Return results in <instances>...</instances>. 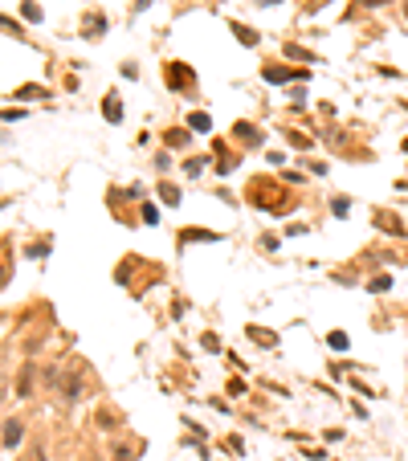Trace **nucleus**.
<instances>
[{
    "mask_svg": "<svg viewBox=\"0 0 408 461\" xmlns=\"http://www.w3.org/2000/svg\"><path fill=\"white\" fill-rule=\"evenodd\" d=\"M294 78L298 82H307L310 74L307 70H286V66H269L266 70V82H294Z\"/></svg>",
    "mask_w": 408,
    "mask_h": 461,
    "instance_id": "nucleus-2",
    "label": "nucleus"
},
{
    "mask_svg": "<svg viewBox=\"0 0 408 461\" xmlns=\"http://www.w3.org/2000/svg\"><path fill=\"white\" fill-rule=\"evenodd\" d=\"M355 4H364V9H384V4H392V0H355Z\"/></svg>",
    "mask_w": 408,
    "mask_h": 461,
    "instance_id": "nucleus-21",
    "label": "nucleus"
},
{
    "mask_svg": "<svg viewBox=\"0 0 408 461\" xmlns=\"http://www.w3.org/2000/svg\"><path fill=\"white\" fill-rule=\"evenodd\" d=\"M347 208H352V204H347V196H335V216H347Z\"/></svg>",
    "mask_w": 408,
    "mask_h": 461,
    "instance_id": "nucleus-20",
    "label": "nucleus"
},
{
    "mask_svg": "<svg viewBox=\"0 0 408 461\" xmlns=\"http://www.w3.org/2000/svg\"><path fill=\"white\" fill-rule=\"evenodd\" d=\"M21 16H25V21H33V25H37V21H41V9H37V4H33V0H25V4H21Z\"/></svg>",
    "mask_w": 408,
    "mask_h": 461,
    "instance_id": "nucleus-16",
    "label": "nucleus"
},
{
    "mask_svg": "<svg viewBox=\"0 0 408 461\" xmlns=\"http://www.w3.org/2000/svg\"><path fill=\"white\" fill-rule=\"evenodd\" d=\"M188 127H192V131H209V127H212V118H209V115H196V111H192Z\"/></svg>",
    "mask_w": 408,
    "mask_h": 461,
    "instance_id": "nucleus-17",
    "label": "nucleus"
},
{
    "mask_svg": "<svg viewBox=\"0 0 408 461\" xmlns=\"http://www.w3.org/2000/svg\"><path fill=\"white\" fill-rule=\"evenodd\" d=\"M102 111H106V118H111V123H119V118H123V106H119V94H106V106H102Z\"/></svg>",
    "mask_w": 408,
    "mask_h": 461,
    "instance_id": "nucleus-8",
    "label": "nucleus"
},
{
    "mask_svg": "<svg viewBox=\"0 0 408 461\" xmlns=\"http://www.w3.org/2000/svg\"><path fill=\"white\" fill-rule=\"evenodd\" d=\"M249 339H254V343H262V347H274V343H278V339H274L269 331H262V327H249Z\"/></svg>",
    "mask_w": 408,
    "mask_h": 461,
    "instance_id": "nucleus-13",
    "label": "nucleus"
},
{
    "mask_svg": "<svg viewBox=\"0 0 408 461\" xmlns=\"http://www.w3.org/2000/svg\"><path fill=\"white\" fill-rule=\"evenodd\" d=\"M367 290H372V294H384V290H392V274L372 278V282H367Z\"/></svg>",
    "mask_w": 408,
    "mask_h": 461,
    "instance_id": "nucleus-11",
    "label": "nucleus"
},
{
    "mask_svg": "<svg viewBox=\"0 0 408 461\" xmlns=\"http://www.w3.org/2000/svg\"><path fill=\"white\" fill-rule=\"evenodd\" d=\"M21 437H25V420H4V432H0V445L4 449H16L21 445Z\"/></svg>",
    "mask_w": 408,
    "mask_h": 461,
    "instance_id": "nucleus-1",
    "label": "nucleus"
},
{
    "mask_svg": "<svg viewBox=\"0 0 408 461\" xmlns=\"http://www.w3.org/2000/svg\"><path fill=\"white\" fill-rule=\"evenodd\" d=\"M159 196H164L168 208H176V204H180V188H176V184H159Z\"/></svg>",
    "mask_w": 408,
    "mask_h": 461,
    "instance_id": "nucleus-9",
    "label": "nucleus"
},
{
    "mask_svg": "<svg viewBox=\"0 0 408 461\" xmlns=\"http://www.w3.org/2000/svg\"><path fill=\"white\" fill-rule=\"evenodd\" d=\"M111 457H114V461H131V457H135V449H131L127 441H114V445H111Z\"/></svg>",
    "mask_w": 408,
    "mask_h": 461,
    "instance_id": "nucleus-10",
    "label": "nucleus"
},
{
    "mask_svg": "<svg viewBox=\"0 0 408 461\" xmlns=\"http://www.w3.org/2000/svg\"><path fill=\"white\" fill-rule=\"evenodd\" d=\"M237 139H241V143H257L262 135H257V131L249 127V123H237Z\"/></svg>",
    "mask_w": 408,
    "mask_h": 461,
    "instance_id": "nucleus-14",
    "label": "nucleus"
},
{
    "mask_svg": "<svg viewBox=\"0 0 408 461\" xmlns=\"http://www.w3.org/2000/svg\"><path fill=\"white\" fill-rule=\"evenodd\" d=\"M4 282H9V274H4V270H0V286H4Z\"/></svg>",
    "mask_w": 408,
    "mask_h": 461,
    "instance_id": "nucleus-24",
    "label": "nucleus"
},
{
    "mask_svg": "<svg viewBox=\"0 0 408 461\" xmlns=\"http://www.w3.org/2000/svg\"><path fill=\"white\" fill-rule=\"evenodd\" d=\"M94 420H99V425H106V429H114V425H119V417H114L111 408H102V412H94Z\"/></svg>",
    "mask_w": 408,
    "mask_h": 461,
    "instance_id": "nucleus-18",
    "label": "nucleus"
},
{
    "mask_svg": "<svg viewBox=\"0 0 408 461\" xmlns=\"http://www.w3.org/2000/svg\"><path fill=\"white\" fill-rule=\"evenodd\" d=\"M164 143H168V147H176V151H180V147H188V131H184V127H171L168 135H164Z\"/></svg>",
    "mask_w": 408,
    "mask_h": 461,
    "instance_id": "nucleus-6",
    "label": "nucleus"
},
{
    "mask_svg": "<svg viewBox=\"0 0 408 461\" xmlns=\"http://www.w3.org/2000/svg\"><path fill=\"white\" fill-rule=\"evenodd\" d=\"M168 86L171 90L188 86V66H180V61H176V66H168Z\"/></svg>",
    "mask_w": 408,
    "mask_h": 461,
    "instance_id": "nucleus-5",
    "label": "nucleus"
},
{
    "mask_svg": "<svg viewBox=\"0 0 408 461\" xmlns=\"http://www.w3.org/2000/svg\"><path fill=\"white\" fill-rule=\"evenodd\" d=\"M29 392H33V363H25V368H21V375H16V396L25 400Z\"/></svg>",
    "mask_w": 408,
    "mask_h": 461,
    "instance_id": "nucleus-4",
    "label": "nucleus"
},
{
    "mask_svg": "<svg viewBox=\"0 0 408 461\" xmlns=\"http://www.w3.org/2000/svg\"><path fill=\"white\" fill-rule=\"evenodd\" d=\"M400 16H404V21H408V0H404V4H400Z\"/></svg>",
    "mask_w": 408,
    "mask_h": 461,
    "instance_id": "nucleus-23",
    "label": "nucleus"
},
{
    "mask_svg": "<svg viewBox=\"0 0 408 461\" xmlns=\"http://www.w3.org/2000/svg\"><path fill=\"white\" fill-rule=\"evenodd\" d=\"M229 29H233V33L241 37V45H257V33H254V29H245V25H237V21H233Z\"/></svg>",
    "mask_w": 408,
    "mask_h": 461,
    "instance_id": "nucleus-12",
    "label": "nucleus"
},
{
    "mask_svg": "<svg viewBox=\"0 0 408 461\" xmlns=\"http://www.w3.org/2000/svg\"><path fill=\"white\" fill-rule=\"evenodd\" d=\"M29 461H45V457H41V449H33V453H29Z\"/></svg>",
    "mask_w": 408,
    "mask_h": 461,
    "instance_id": "nucleus-22",
    "label": "nucleus"
},
{
    "mask_svg": "<svg viewBox=\"0 0 408 461\" xmlns=\"http://www.w3.org/2000/svg\"><path fill=\"white\" fill-rule=\"evenodd\" d=\"M82 29H86V33H102V29H106V16H102V13H99V16L90 13V16H86V25H82Z\"/></svg>",
    "mask_w": 408,
    "mask_h": 461,
    "instance_id": "nucleus-15",
    "label": "nucleus"
},
{
    "mask_svg": "<svg viewBox=\"0 0 408 461\" xmlns=\"http://www.w3.org/2000/svg\"><path fill=\"white\" fill-rule=\"evenodd\" d=\"M204 168H209V156H192L188 163H184V176H192V180H196V176L204 172Z\"/></svg>",
    "mask_w": 408,
    "mask_h": 461,
    "instance_id": "nucleus-7",
    "label": "nucleus"
},
{
    "mask_svg": "<svg viewBox=\"0 0 408 461\" xmlns=\"http://www.w3.org/2000/svg\"><path fill=\"white\" fill-rule=\"evenodd\" d=\"M61 396H66L70 404L82 400V375H78V372H70L66 380H61Z\"/></svg>",
    "mask_w": 408,
    "mask_h": 461,
    "instance_id": "nucleus-3",
    "label": "nucleus"
},
{
    "mask_svg": "<svg viewBox=\"0 0 408 461\" xmlns=\"http://www.w3.org/2000/svg\"><path fill=\"white\" fill-rule=\"evenodd\" d=\"M21 98H45V90L41 86H25L21 90Z\"/></svg>",
    "mask_w": 408,
    "mask_h": 461,
    "instance_id": "nucleus-19",
    "label": "nucleus"
}]
</instances>
